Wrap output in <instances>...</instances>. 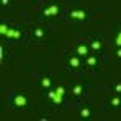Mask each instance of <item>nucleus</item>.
<instances>
[{"label": "nucleus", "instance_id": "1", "mask_svg": "<svg viewBox=\"0 0 121 121\" xmlns=\"http://www.w3.org/2000/svg\"><path fill=\"white\" fill-rule=\"evenodd\" d=\"M69 15H71V18H74V19H84L86 18V11H82V10H73Z\"/></svg>", "mask_w": 121, "mask_h": 121}, {"label": "nucleus", "instance_id": "2", "mask_svg": "<svg viewBox=\"0 0 121 121\" xmlns=\"http://www.w3.org/2000/svg\"><path fill=\"white\" fill-rule=\"evenodd\" d=\"M58 13V7L56 5H52V7H48V8L44 10V15L45 16H52V15H56Z\"/></svg>", "mask_w": 121, "mask_h": 121}, {"label": "nucleus", "instance_id": "3", "mask_svg": "<svg viewBox=\"0 0 121 121\" xmlns=\"http://www.w3.org/2000/svg\"><path fill=\"white\" fill-rule=\"evenodd\" d=\"M15 103H16L18 107H24V105H26V97H24V95H18V97L15 99Z\"/></svg>", "mask_w": 121, "mask_h": 121}, {"label": "nucleus", "instance_id": "4", "mask_svg": "<svg viewBox=\"0 0 121 121\" xmlns=\"http://www.w3.org/2000/svg\"><path fill=\"white\" fill-rule=\"evenodd\" d=\"M78 53L82 55V56H86L87 53H89V50H87V47H86V45H79V47H78Z\"/></svg>", "mask_w": 121, "mask_h": 121}, {"label": "nucleus", "instance_id": "5", "mask_svg": "<svg viewBox=\"0 0 121 121\" xmlns=\"http://www.w3.org/2000/svg\"><path fill=\"white\" fill-rule=\"evenodd\" d=\"M69 65L73 66V68H78V66L81 65V61H79V58H76V56H74V58H71V60H69Z\"/></svg>", "mask_w": 121, "mask_h": 121}, {"label": "nucleus", "instance_id": "6", "mask_svg": "<svg viewBox=\"0 0 121 121\" xmlns=\"http://www.w3.org/2000/svg\"><path fill=\"white\" fill-rule=\"evenodd\" d=\"M7 32H8V26L3 23V24H0V34H3V36H7Z\"/></svg>", "mask_w": 121, "mask_h": 121}, {"label": "nucleus", "instance_id": "7", "mask_svg": "<svg viewBox=\"0 0 121 121\" xmlns=\"http://www.w3.org/2000/svg\"><path fill=\"white\" fill-rule=\"evenodd\" d=\"M89 115H91L89 108H82V110H81V116H82V118H89Z\"/></svg>", "mask_w": 121, "mask_h": 121}, {"label": "nucleus", "instance_id": "8", "mask_svg": "<svg viewBox=\"0 0 121 121\" xmlns=\"http://www.w3.org/2000/svg\"><path fill=\"white\" fill-rule=\"evenodd\" d=\"M16 31H18V29H8V32H7V37H15V36H16Z\"/></svg>", "mask_w": 121, "mask_h": 121}, {"label": "nucleus", "instance_id": "9", "mask_svg": "<svg viewBox=\"0 0 121 121\" xmlns=\"http://www.w3.org/2000/svg\"><path fill=\"white\" fill-rule=\"evenodd\" d=\"M95 63H97V60H95V56H89V58H87V65L94 66Z\"/></svg>", "mask_w": 121, "mask_h": 121}, {"label": "nucleus", "instance_id": "10", "mask_svg": "<svg viewBox=\"0 0 121 121\" xmlns=\"http://www.w3.org/2000/svg\"><path fill=\"white\" fill-rule=\"evenodd\" d=\"M73 92H74L76 95H81V92H82V87H81V86H74V89H73Z\"/></svg>", "mask_w": 121, "mask_h": 121}, {"label": "nucleus", "instance_id": "11", "mask_svg": "<svg viewBox=\"0 0 121 121\" xmlns=\"http://www.w3.org/2000/svg\"><path fill=\"white\" fill-rule=\"evenodd\" d=\"M100 47H102V44H100L99 40H94V42H92V48H94V50H99Z\"/></svg>", "mask_w": 121, "mask_h": 121}, {"label": "nucleus", "instance_id": "12", "mask_svg": "<svg viewBox=\"0 0 121 121\" xmlns=\"http://www.w3.org/2000/svg\"><path fill=\"white\" fill-rule=\"evenodd\" d=\"M42 87H50V79L48 78H44L42 79Z\"/></svg>", "mask_w": 121, "mask_h": 121}, {"label": "nucleus", "instance_id": "13", "mask_svg": "<svg viewBox=\"0 0 121 121\" xmlns=\"http://www.w3.org/2000/svg\"><path fill=\"white\" fill-rule=\"evenodd\" d=\"M53 102H55V103H61V102H63V99H61V95H58V94H56L55 97H53Z\"/></svg>", "mask_w": 121, "mask_h": 121}, {"label": "nucleus", "instance_id": "14", "mask_svg": "<svg viewBox=\"0 0 121 121\" xmlns=\"http://www.w3.org/2000/svg\"><path fill=\"white\" fill-rule=\"evenodd\" d=\"M120 103H121V100H120V99H118V97H115V99H113V100H112V105H113V107H118Z\"/></svg>", "mask_w": 121, "mask_h": 121}, {"label": "nucleus", "instance_id": "15", "mask_svg": "<svg viewBox=\"0 0 121 121\" xmlns=\"http://www.w3.org/2000/svg\"><path fill=\"white\" fill-rule=\"evenodd\" d=\"M56 94H58V95H63V94H65V87L58 86V87H56Z\"/></svg>", "mask_w": 121, "mask_h": 121}, {"label": "nucleus", "instance_id": "16", "mask_svg": "<svg viewBox=\"0 0 121 121\" xmlns=\"http://www.w3.org/2000/svg\"><path fill=\"white\" fill-rule=\"evenodd\" d=\"M34 34H36V37H42V36H44V31L39 28V29H36V32H34Z\"/></svg>", "mask_w": 121, "mask_h": 121}, {"label": "nucleus", "instance_id": "17", "mask_svg": "<svg viewBox=\"0 0 121 121\" xmlns=\"http://www.w3.org/2000/svg\"><path fill=\"white\" fill-rule=\"evenodd\" d=\"M116 45H118V47H121V32L118 34V37H116Z\"/></svg>", "mask_w": 121, "mask_h": 121}, {"label": "nucleus", "instance_id": "18", "mask_svg": "<svg viewBox=\"0 0 121 121\" xmlns=\"http://www.w3.org/2000/svg\"><path fill=\"white\" fill-rule=\"evenodd\" d=\"M115 91H116V92H121V84H116V86H115Z\"/></svg>", "mask_w": 121, "mask_h": 121}, {"label": "nucleus", "instance_id": "19", "mask_svg": "<svg viewBox=\"0 0 121 121\" xmlns=\"http://www.w3.org/2000/svg\"><path fill=\"white\" fill-rule=\"evenodd\" d=\"M55 95H56V92H48V97H50L52 100H53V97H55Z\"/></svg>", "mask_w": 121, "mask_h": 121}, {"label": "nucleus", "instance_id": "20", "mask_svg": "<svg viewBox=\"0 0 121 121\" xmlns=\"http://www.w3.org/2000/svg\"><path fill=\"white\" fill-rule=\"evenodd\" d=\"M8 2H10V0H2V5H7Z\"/></svg>", "mask_w": 121, "mask_h": 121}, {"label": "nucleus", "instance_id": "21", "mask_svg": "<svg viewBox=\"0 0 121 121\" xmlns=\"http://www.w3.org/2000/svg\"><path fill=\"white\" fill-rule=\"evenodd\" d=\"M116 55H118V56H120V58H121V48H120V50H118V52H116Z\"/></svg>", "mask_w": 121, "mask_h": 121}]
</instances>
